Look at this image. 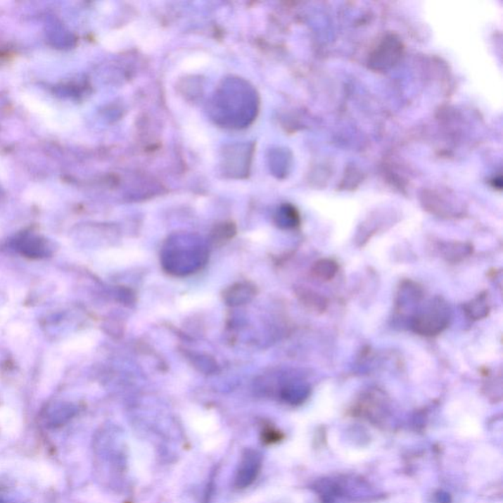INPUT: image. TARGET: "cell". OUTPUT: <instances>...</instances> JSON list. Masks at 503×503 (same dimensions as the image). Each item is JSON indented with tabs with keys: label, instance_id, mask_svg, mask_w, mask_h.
Masks as SVG:
<instances>
[{
	"label": "cell",
	"instance_id": "2",
	"mask_svg": "<svg viewBox=\"0 0 503 503\" xmlns=\"http://www.w3.org/2000/svg\"><path fill=\"white\" fill-rule=\"evenodd\" d=\"M262 464V457L259 451L252 448L245 450L235 474V487L238 489H246L250 487L261 472Z\"/></svg>",
	"mask_w": 503,
	"mask_h": 503
},
{
	"label": "cell",
	"instance_id": "4",
	"mask_svg": "<svg viewBox=\"0 0 503 503\" xmlns=\"http://www.w3.org/2000/svg\"><path fill=\"white\" fill-rule=\"evenodd\" d=\"M479 310L480 313L482 314L483 317H485V314H487V305H485V302L483 301V299L480 298L476 300L475 302H472V303L470 304L469 308L467 309V312H469L471 317H473V318L479 319L480 318Z\"/></svg>",
	"mask_w": 503,
	"mask_h": 503
},
{
	"label": "cell",
	"instance_id": "1",
	"mask_svg": "<svg viewBox=\"0 0 503 503\" xmlns=\"http://www.w3.org/2000/svg\"><path fill=\"white\" fill-rule=\"evenodd\" d=\"M447 309L440 301L433 302L414 319L413 328L423 336H435L447 328Z\"/></svg>",
	"mask_w": 503,
	"mask_h": 503
},
{
	"label": "cell",
	"instance_id": "3",
	"mask_svg": "<svg viewBox=\"0 0 503 503\" xmlns=\"http://www.w3.org/2000/svg\"><path fill=\"white\" fill-rule=\"evenodd\" d=\"M337 266L336 262L329 261V260H324L317 262L314 267V274L319 279H329L336 274Z\"/></svg>",
	"mask_w": 503,
	"mask_h": 503
}]
</instances>
